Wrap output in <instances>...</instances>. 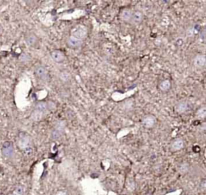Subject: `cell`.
<instances>
[{"label": "cell", "mask_w": 206, "mask_h": 195, "mask_svg": "<svg viewBox=\"0 0 206 195\" xmlns=\"http://www.w3.org/2000/svg\"><path fill=\"white\" fill-rule=\"evenodd\" d=\"M132 13H133V11L131 10H130V9H124L122 11V13H121V19L124 22H127V23L130 22L131 23Z\"/></svg>", "instance_id": "9a60e30c"}, {"label": "cell", "mask_w": 206, "mask_h": 195, "mask_svg": "<svg viewBox=\"0 0 206 195\" xmlns=\"http://www.w3.org/2000/svg\"><path fill=\"white\" fill-rule=\"evenodd\" d=\"M66 44L70 49H77V48H79V47L82 45L83 40L70 36L68 37L67 40H66Z\"/></svg>", "instance_id": "277c9868"}, {"label": "cell", "mask_w": 206, "mask_h": 195, "mask_svg": "<svg viewBox=\"0 0 206 195\" xmlns=\"http://www.w3.org/2000/svg\"><path fill=\"white\" fill-rule=\"evenodd\" d=\"M184 146V142L181 138H177L176 140H174L171 143V149L174 152L180 151Z\"/></svg>", "instance_id": "30bf717a"}, {"label": "cell", "mask_w": 206, "mask_h": 195, "mask_svg": "<svg viewBox=\"0 0 206 195\" xmlns=\"http://www.w3.org/2000/svg\"><path fill=\"white\" fill-rule=\"evenodd\" d=\"M143 20V14L140 11H134V12L132 13L131 23L137 25V24L141 23Z\"/></svg>", "instance_id": "8fae6325"}, {"label": "cell", "mask_w": 206, "mask_h": 195, "mask_svg": "<svg viewBox=\"0 0 206 195\" xmlns=\"http://www.w3.org/2000/svg\"><path fill=\"white\" fill-rule=\"evenodd\" d=\"M188 170V165L187 164H182V165H180V171L182 172V173L186 172Z\"/></svg>", "instance_id": "e0dca14e"}, {"label": "cell", "mask_w": 206, "mask_h": 195, "mask_svg": "<svg viewBox=\"0 0 206 195\" xmlns=\"http://www.w3.org/2000/svg\"><path fill=\"white\" fill-rule=\"evenodd\" d=\"M30 145V138L25 133H21L19 138V146L22 148H27Z\"/></svg>", "instance_id": "9c48e42d"}, {"label": "cell", "mask_w": 206, "mask_h": 195, "mask_svg": "<svg viewBox=\"0 0 206 195\" xmlns=\"http://www.w3.org/2000/svg\"><path fill=\"white\" fill-rule=\"evenodd\" d=\"M25 42L28 45L31 46V47H34L38 43V38L35 34L30 33V34H28L25 36Z\"/></svg>", "instance_id": "4fadbf2b"}, {"label": "cell", "mask_w": 206, "mask_h": 195, "mask_svg": "<svg viewBox=\"0 0 206 195\" xmlns=\"http://www.w3.org/2000/svg\"><path fill=\"white\" fill-rule=\"evenodd\" d=\"M51 57L55 62L61 63L64 61L65 56H64V52L61 50H54L51 52Z\"/></svg>", "instance_id": "ba28073f"}, {"label": "cell", "mask_w": 206, "mask_h": 195, "mask_svg": "<svg viewBox=\"0 0 206 195\" xmlns=\"http://www.w3.org/2000/svg\"><path fill=\"white\" fill-rule=\"evenodd\" d=\"M11 195H20V194H17L16 192H14V193H12V194H11Z\"/></svg>", "instance_id": "ffe728a7"}, {"label": "cell", "mask_w": 206, "mask_h": 195, "mask_svg": "<svg viewBox=\"0 0 206 195\" xmlns=\"http://www.w3.org/2000/svg\"><path fill=\"white\" fill-rule=\"evenodd\" d=\"M205 182H203L202 185H201V189H202V190H205Z\"/></svg>", "instance_id": "d6986e66"}, {"label": "cell", "mask_w": 206, "mask_h": 195, "mask_svg": "<svg viewBox=\"0 0 206 195\" xmlns=\"http://www.w3.org/2000/svg\"><path fill=\"white\" fill-rule=\"evenodd\" d=\"M155 117L152 114H147V115H145L144 117L142 119V123L143 125L146 128H152L154 127V124H155Z\"/></svg>", "instance_id": "5b68a950"}, {"label": "cell", "mask_w": 206, "mask_h": 195, "mask_svg": "<svg viewBox=\"0 0 206 195\" xmlns=\"http://www.w3.org/2000/svg\"><path fill=\"white\" fill-rule=\"evenodd\" d=\"M56 195H67V193L64 190H60L56 194Z\"/></svg>", "instance_id": "ac0fdd59"}, {"label": "cell", "mask_w": 206, "mask_h": 195, "mask_svg": "<svg viewBox=\"0 0 206 195\" xmlns=\"http://www.w3.org/2000/svg\"><path fill=\"white\" fill-rule=\"evenodd\" d=\"M65 128V122L64 121H60L55 126L54 129L52 131V140H57L62 136Z\"/></svg>", "instance_id": "7a4b0ae2"}, {"label": "cell", "mask_w": 206, "mask_h": 195, "mask_svg": "<svg viewBox=\"0 0 206 195\" xmlns=\"http://www.w3.org/2000/svg\"><path fill=\"white\" fill-rule=\"evenodd\" d=\"M171 87V82L168 79H165L159 84V90L162 92H167Z\"/></svg>", "instance_id": "5bb4252c"}, {"label": "cell", "mask_w": 206, "mask_h": 195, "mask_svg": "<svg viewBox=\"0 0 206 195\" xmlns=\"http://www.w3.org/2000/svg\"><path fill=\"white\" fill-rule=\"evenodd\" d=\"M35 73L36 77L42 81H46L48 79V70L44 66H38L35 69Z\"/></svg>", "instance_id": "8992f818"}, {"label": "cell", "mask_w": 206, "mask_h": 195, "mask_svg": "<svg viewBox=\"0 0 206 195\" xmlns=\"http://www.w3.org/2000/svg\"><path fill=\"white\" fill-rule=\"evenodd\" d=\"M87 35H88V28L85 26L80 25V24L73 28V29L71 31V36L81 40L85 39Z\"/></svg>", "instance_id": "6da1fadb"}, {"label": "cell", "mask_w": 206, "mask_h": 195, "mask_svg": "<svg viewBox=\"0 0 206 195\" xmlns=\"http://www.w3.org/2000/svg\"><path fill=\"white\" fill-rule=\"evenodd\" d=\"M189 107V104L188 102L181 101L176 105V111L180 114H183V113H185L186 111H188Z\"/></svg>", "instance_id": "7c38bea8"}, {"label": "cell", "mask_w": 206, "mask_h": 195, "mask_svg": "<svg viewBox=\"0 0 206 195\" xmlns=\"http://www.w3.org/2000/svg\"><path fill=\"white\" fill-rule=\"evenodd\" d=\"M206 63V57L204 54H199L193 59V65L197 69L203 68Z\"/></svg>", "instance_id": "52a82bcc"}, {"label": "cell", "mask_w": 206, "mask_h": 195, "mask_svg": "<svg viewBox=\"0 0 206 195\" xmlns=\"http://www.w3.org/2000/svg\"><path fill=\"white\" fill-rule=\"evenodd\" d=\"M2 153L3 155L6 158H12L15 153V150H14V146L13 143L10 141H6L4 142L3 145V148H2Z\"/></svg>", "instance_id": "3957f363"}, {"label": "cell", "mask_w": 206, "mask_h": 195, "mask_svg": "<svg viewBox=\"0 0 206 195\" xmlns=\"http://www.w3.org/2000/svg\"><path fill=\"white\" fill-rule=\"evenodd\" d=\"M196 115H197L198 117L201 118V119H204V118L205 117V115H206L205 107H201L200 109H199L198 111H197V113H196Z\"/></svg>", "instance_id": "2e32d148"}]
</instances>
